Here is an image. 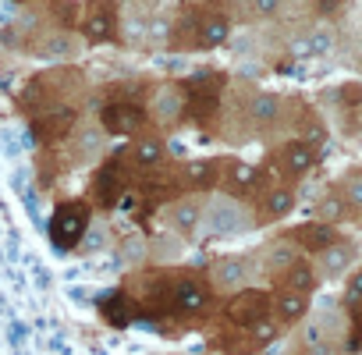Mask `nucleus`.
Listing matches in <instances>:
<instances>
[{
    "label": "nucleus",
    "mask_w": 362,
    "mask_h": 355,
    "mask_svg": "<svg viewBox=\"0 0 362 355\" xmlns=\"http://www.w3.org/2000/svg\"><path fill=\"white\" fill-rule=\"evenodd\" d=\"M249 8H252L256 18H274V15L281 11V0H252Z\"/></svg>",
    "instance_id": "nucleus-29"
},
{
    "label": "nucleus",
    "mask_w": 362,
    "mask_h": 355,
    "mask_svg": "<svg viewBox=\"0 0 362 355\" xmlns=\"http://www.w3.org/2000/svg\"><path fill=\"white\" fill-rule=\"evenodd\" d=\"M256 167L252 163H245V160H231L228 163V185H231V192H249L252 185H256Z\"/></svg>",
    "instance_id": "nucleus-18"
},
{
    "label": "nucleus",
    "mask_w": 362,
    "mask_h": 355,
    "mask_svg": "<svg viewBox=\"0 0 362 355\" xmlns=\"http://www.w3.org/2000/svg\"><path fill=\"white\" fill-rule=\"evenodd\" d=\"M82 33H86L89 43H103V40H110V36H114V15H110L103 4L89 8V11H86V25H82Z\"/></svg>",
    "instance_id": "nucleus-7"
},
{
    "label": "nucleus",
    "mask_w": 362,
    "mask_h": 355,
    "mask_svg": "<svg viewBox=\"0 0 362 355\" xmlns=\"http://www.w3.org/2000/svg\"><path fill=\"white\" fill-rule=\"evenodd\" d=\"M284 288H295V291H305L309 295L316 288V270L309 263H291L284 270Z\"/></svg>",
    "instance_id": "nucleus-22"
},
{
    "label": "nucleus",
    "mask_w": 362,
    "mask_h": 355,
    "mask_svg": "<svg viewBox=\"0 0 362 355\" xmlns=\"http://www.w3.org/2000/svg\"><path fill=\"white\" fill-rule=\"evenodd\" d=\"M274 337H277V323L267 320V316H259V320L252 323V341H256V344H270Z\"/></svg>",
    "instance_id": "nucleus-25"
},
{
    "label": "nucleus",
    "mask_w": 362,
    "mask_h": 355,
    "mask_svg": "<svg viewBox=\"0 0 362 355\" xmlns=\"http://www.w3.org/2000/svg\"><path fill=\"white\" fill-rule=\"evenodd\" d=\"M344 199L348 206H362V174H351L344 182Z\"/></svg>",
    "instance_id": "nucleus-27"
},
{
    "label": "nucleus",
    "mask_w": 362,
    "mask_h": 355,
    "mask_svg": "<svg viewBox=\"0 0 362 355\" xmlns=\"http://www.w3.org/2000/svg\"><path fill=\"white\" fill-rule=\"evenodd\" d=\"M267 263H270V270H288V267L295 263V252H291V245H270V256H267Z\"/></svg>",
    "instance_id": "nucleus-24"
},
{
    "label": "nucleus",
    "mask_w": 362,
    "mask_h": 355,
    "mask_svg": "<svg viewBox=\"0 0 362 355\" xmlns=\"http://www.w3.org/2000/svg\"><path fill=\"white\" fill-rule=\"evenodd\" d=\"M210 302V288L196 277H185V281H177L174 291H170V305L181 309V313H199L203 305Z\"/></svg>",
    "instance_id": "nucleus-3"
},
{
    "label": "nucleus",
    "mask_w": 362,
    "mask_h": 355,
    "mask_svg": "<svg viewBox=\"0 0 362 355\" xmlns=\"http://www.w3.org/2000/svg\"><path fill=\"white\" fill-rule=\"evenodd\" d=\"M146 124V110L139 103H107L103 107V128L114 135H135Z\"/></svg>",
    "instance_id": "nucleus-2"
},
{
    "label": "nucleus",
    "mask_w": 362,
    "mask_h": 355,
    "mask_svg": "<svg viewBox=\"0 0 362 355\" xmlns=\"http://www.w3.org/2000/svg\"><path fill=\"white\" fill-rule=\"evenodd\" d=\"M344 214H348V199L337 196V192H327V196L316 203V221L337 224V221H344Z\"/></svg>",
    "instance_id": "nucleus-21"
},
{
    "label": "nucleus",
    "mask_w": 362,
    "mask_h": 355,
    "mask_svg": "<svg viewBox=\"0 0 362 355\" xmlns=\"http://www.w3.org/2000/svg\"><path fill=\"white\" fill-rule=\"evenodd\" d=\"M295 238H298L302 245H309L313 252H316V249H327L330 242H337V238H334V224H327V221H316V224L302 228Z\"/></svg>",
    "instance_id": "nucleus-17"
},
{
    "label": "nucleus",
    "mask_w": 362,
    "mask_h": 355,
    "mask_svg": "<svg viewBox=\"0 0 362 355\" xmlns=\"http://www.w3.org/2000/svg\"><path fill=\"white\" fill-rule=\"evenodd\" d=\"M68 124H71V110H64V114H50V117H47L40 128H43L47 135H61Z\"/></svg>",
    "instance_id": "nucleus-26"
},
{
    "label": "nucleus",
    "mask_w": 362,
    "mask_h": 355,
    "mask_svg": "<svg viewBox=\"0 0 362 355\" xmlns=\"http://www.w3.org/2000/svg\"><path fill=\"white\" fill-rule=\"evenodd\" d=\"M249 114H252L256 124H274V121L281 117V96H274V93H259V96L249 103Z\"/></svg>",
    "instance_id": "nucleus-14"
},
{
    "label": "nucleus",
    "mask_w": 362,
    "mask_h": 355,
    "mask_svg": "<svg viewBox=\"0 0 362 355\" xmlns=\"http://www.w3.org/2000/svg\"><path fill=\"white\" fill-rule=\"evenodd\" d=\"M8 330H11V341H15V344H18V341H22V334H25V327H22V323H11Z\"/></svg>",
    "instance_id": "nucleus-33"
},
{
    "label": "nucleus",
    "mask_w": 362,
    "mask_h": 355,
    "mask_svg": "<svg viewBox=\"0 0 362 355\" xmlns=\"http://www.w3.org/2000/svg\"><path fill=\"white\" fill-rule=\"evenodd\" d=\"M181 174L192 189H210L217 182V163L214 160H185L181 163Z\"/></svg>",
    "instance_id": "nucleus-11"
},
{
    "label": "nucleus",
    "mask_w": 362,
    "mask_h": 355,
    "mask_svg": "<svg viewBox=\"0 0 362 355\" xmlns=\"http://www.w3.org/2000/svg\"><path fill=\"white\" fill-rule=\"evenodd\" d=\"M156 107H160L156 114H160L163 121L177 117V96H170V89H163V93H160V103H156Z\"/></svg>",
    "instance_id": "nucleus-28"
},
{
    "label": "nucleus",
    "mask_w": 362,
    "mask_h": 355,
    "mask_svg": "<svg viewBox=\"0 0 362 355\" xmlns=\"http://www.w3.org/2000/svg\"><path fill=\"white\" fill-rule=\"evenodd\" d=\"M214 277H217L224 288H238V284L245 281V263H242V260H221V263L214 267Z\"/></svg>",
    "instance_id": "nucleus-23"
},
{
    "label": "nucleus",
    "mask_w": 362,
    "mask_h": 355,
    "mask_svg": "<svg viewBox=\"0 0 362 355\" xmlns=\"http://www.w3.org/2000/svg\"><path fill=\"white\" fill-rule=\"evenodd\" d=\"M291 210H295V192L288 185H277V189L267 192V199H263V214L267 217H288Z\"/></svg>",
    "instance_id": "nucleus-15"
},
{
    "label": "nucleus",
    "mask_w": 362,
    "mask_h": 355,
    "mask_svg": "<svg viewBox=\"0 0 362 355\" xmlns=\"http://www.w3.org/2000/svg\"><path fill=\"white\" fill-rule=\"evenodd\" d=\"M344 302H362V270H355L344 284Z\"/></svg>",
    "instance_id": "nucleus-30"
},
{
    "label": "nucleus",
    "mask_w": 362,
    "mask_h": 355,
    "mask_svg": "<svg viewBox=\"0 0 362 355\" xmlns=\"http://www.w3.org/2000/svg\"><path fill=\"white\" fill-rule=\"evenodd\" d=\"M259 316H267V295H256V291H249V295H242V302L235 305V320L238 323H256Z\"/></svg>",
    "instance_id": "nucleus-20"
},
{
    "label": "nucleus",
    "mask_w": 362,
    "mask_h": 355,
    "mask_svg": "<svg viewBox=\"0 0 362 355\" xmlns=\"http://www.w3.org/2000/svg\"><path fill=\"white\" fill-rule=\"evenodd\" d=\"M355 260V249L348 242H330L327 249H320V267L323 274H344Z\"/></svg>",
    "instance_id": "nucleus-9"
},
{
    "label": "nucleus",
    "mask_w": 362,
    "mask_h": 355,
    "mask_svg": "<svg viewBox=\"0 0 362 355\" xmlns=\"http://www.w3.org/2000/svg\"><path fill=\"white\" fill-rule=\"evenodd\" d=\"M100 309H103L107 323H114V327H128V323H132V302H128V295H121V291L107 295Z\"/></svg>",
    "instance_id": "nucleus-16"
},
{
    "label": "nucleus",
    "mask_w": 362,
    "mask_h": 355,
    "mask_svg": "<svg viewBox=\"0 0 362 355\" xmlns=\"http://www.w3.org/2000/svg\"><path fill=\"white\" fill-rule=\"evenodd\" d=\"M68 50H71V43H68V40H64V36H61V40H50V43H47V50H43V54H68Z\"/></svg>",
    "instance_id": "nucleus-32"
},
{
    "label": "nucleus",
    "mask_w": 362,
    "mask_h": 355,
    "mask_svg": "<svg viewBox=\"0 0 362 355\" xmlns=\"http://www.w3.org/2000/svg\"><path fill=\"white\" fill-rule=\"evenodd\" d=\"M316 163V146H309L305 139H295V142H288L284 149H281V167L288 170V174H309V167Z\"/></svg>",
    "instance_id": "nucleus-5"
},
{
    "label": "nucleus",
    "mask_w": 362,
    "mask_h": 355,
    "mask_svg": "<svg viewBox=\"0 0 362 355\" xmlns=\"http://www.w3.org/2000/svg\"><path fill=\"white\" fill-rule=\"evenodd\" d=\"M206 221H210V231H217V235H235V231L245 228V214L235 203H228V199H217L206 210Z\"/></svg>",
    "instance_id": "nucleus-4"
},
{
    "label": "nucleus",
    "mask_w": 362,
    "mask_h": 355,
    "mask_svg": "<svg viewBox=\"0 0 362 355\" xmlns=\"http://www.w3.org/2000/svg\"><path fill=\"white\" fill-rule=\"evenodd\" d=\"M86 228H89V206L86 203H64V206H57V214L50 221V242L57 245V252H68L82 242Z\"/></svg>",
    "instance_id": "nucleus-1"
},
{
    "label": "nucleus",
    "mask_w": 362,
    "mask_h": 355,
    "mask_svg": "<svg viewBox=\"0 0 362 355\" xmlns=\"http://www.w3.org/2000/svg\"><path fill=\"white\" fill-rule=\"evenodd\" d=\"M358 68H362V61H358Z\"/></svg>",
    "instance_id": "nucleus-34"
},
{
    "label": "nucleus",
    "mask_w": 362,
    "mask_h": 355,
    "mask_svg": "<svg viewBox=\"0 0 362 355\" xmlns=\"http://www.w3.org/2000/svg\"><path fill=\"white\" fill-rule=\"evenodd\" d=\"M305 348H309V351H327L323 330H320V327H309V330H305Z\"/></svg>",
    "instance_id": "nucleus-31"
},
{
    "label": "nucleus",
    "mask_w": 362,
    "mask_h": 355,
    "mask_svg": "<svg viewBox=\"0 0 362 355\" xmlns=\"http://www.w3.org/2000/svg\"><path fill=\"white\" fill-rule=\"evenodd\" d=\"M163 156H167V146H163L156 135H139L135 146H132V160H135L139 167H160Z\"/></svg>",
    "instance_id": "nucleus-8"
},
{
    "label": "nucleus",
    "mask_w": 362,
    "mask_h": 355,
    "mask_svg": "<svg viewBox=\"0 0 362 355\" xmlns=\"http://www.w3.org/2000/svg\"><path fill=\"white\" fill-rule=\"evenodd\" d=\"M228 40H231V22H228L224 15L203 18V25H199V43H203V47H221V43H228Z\"/></svg>",
    "instance_id": "nucleus-13"
},
{
    "label": "nucleus",
    "mask_w": 362,
    "mask_h": 355,
    "mask_svg": "<svg viewBox=\"0 0 362 355\" xmlns=\"http://www.w3.org/2000/svg\"><path fill=\"white\" fill-rule=\"evenodd\" d=\"M274 309H277V320H284V323H295V320H302V316H305V309H309V302H305V291L284 288V291L274 298Z\"/></svg>",
    "instance_id": "nucleus-10"
},
{
    "label": "nucleus",
    "mask_w": 362,
    "mask_h": 355,
    "mask_svg": "<svg viewBox=\"0 0 362 355\" xmlns=\"http://www.w3.org/2000/svg\"><path fill=\"white\" fill-rule=\"evenodd\" d=\"M96 192H100L103 206H114V203H117V196H121V174H117L114 163L96 174Z\"/></svg>",
    "instance_id": "nucleus-19"
},
{
    "label": "nucleus",
    "mask_w": 362,
    "mask_h": 355,
    "mask_svg": "<svg viewBox=\"0 0 362 355\" xmlns=\"http://www.w3.org/2000/svg\"><path fill=\"white\" fill-rule=\"evenodd\" d=\"M330 50H334V36H330L327 29L309 33V36H302V40H291V54H295V57H316V54H330Z\"/></svg>",
    "instance_id": "nucleus-12"
},
{
    "label": "nucleus",
    "mask_w": 362,
    "mask_h": 355,
    "mask_svg": "<svg viewBox=\"0 0 362 355\" xmlns=\"http://www.w3.org/2000/svg\"><path fill=\"white\" fill-rule=\"evenodd\" d=\"M199 221H203V206H199L196 199H177V203L167 210V224H170L174 231H181V235H192V231L199 228Z\"/></svg>",
    "instance_id": "nucleus-6"
}]
</instances>
